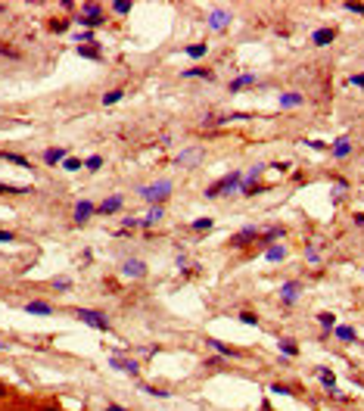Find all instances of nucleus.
Listing matches in <instances>:
<instances>
[{"label": "nucleus", "instance_id": "nucleus-7", "mask_svg": "<svg viewBox=\"0 0 364 411\" xmlns=\"http://www.w3.org/2000/svg\"><path fill=\"white\" fill-rule=\"evenodd\" d=\"M69 159V150L66 147H50L47 153H44V162L47 165H56V162H66Z\"/></svg>", "mask_w": 364, "mask_h": 411}, {"label": "nucleus", "instance_id": "nucleus-13", "mask_svg": "<svg viewBox=\"0 0 364 411\" xmlns=\"http://www.w3.org/2000/svg\"><path fill=\"white\" fill-rule=\"evenodd\" d=\"M25 312H28V315H50L53 306H50V302H28Z\"/></svg>", "mask_w": 364, "mask_h": 411}, {"label": "nucleus", "instance_id": "nucleus-40", "mask_svg": "<svg viewBox=\"0 0 364 411\" xmlns=\"http://www.w3.org/2000/svg\"><path fill=\"white\" fill-rule=\"evenodd\" d=\"M75 41H84V47H87V41H94V34H90V31H84V34H78Z\"/></svg>", "mask_w": 364, "mask_h": 411}, {"label": "nucleus", "instance_id": "nucleus-46", "mask_svg": "<svg viewBox=\"0 0 364 411\" xmlns=\"http://www.w3.org/2000/svg\"><path fill=\"white\" fill-rule=\"evenodd\" d=\"M0 13H7V7H4V4H0Z\"/></svg>", "mask_w": 364, "mask_h": 411}, {"label": "nucleus", "instance_id": "nucleus-33", "mask_svg": "<svg viewBox=\"0 0 364 411\" xmlns=\"http://www.w3.org/2000/svg\"><path fill=\"white\" fill-rule=\"evenodd\" d=\"M66 28H69L66 19H53V22H50V31H66Z\"/></svg>", "mask_w": 364, "mask_h": 411}, {"label": "nucleus", "instance_id": "nucleus-3", "mask_svg": "<svg viewBox=\"0 0 364 411\" xmlns=\"http://www.w3.org/2000/svg\"><path fill=\"white\" fill-rule=\"evenodd\" d=\"M75 22H81V25H90V28H97V25H103L106 19H103V16H100V4H84L81 16H75Z\"/></svg>", "mask_w": 364, "mask_h": 411}, {"label": "nucleus", "instance_id": "nucleus-22", "mask_svg": "<svg viewBox=\"0 0 364 411\" xmlns=\"http://www.w3.org/2000/svg\"><path fill=\"white\" fill-rule=\"evenodd\" d=\"M78 53H81V56H90V60H97V56H100V47H90V44L84 47V44H81V47H78Z\"/></svg>", "mask_w": 364, "mask_h": 411}, {"label": "nucleus", "instance_id": "nucleus-24", "mask_svg": "<svg viewBox=\"0 0 364 411\" xmlns=\"http://www.w3.org/2000/svg\"><path fill=\"white\" fill-rule=\"evenodd\" d=\"M31 187H16V184H0V193H28Z\"/></svg>", "mask_w": 364, "mask_h": 411}, {"label": "nucleus", "instance_id": "nucleus-43", "mask_svg": "<svg viewBox=\"0 0 364 411\" xmlns=\"http://www.w3.org/2000/svg\"><path fill=\"white\" fill-rule=\"evenodd\" d=\"M106 411H128V408H122V405H106Z\"/></svg>", "mask_w": 364, "mask_h": 411}, {"label": "nucleus", "instance_id": "nucleus-31", "mask_svg": "<svg viewBox=\"0 0 364 411\" xmlns=\"http://www.w3.org/2000/svg\"><path fill=\"white\" fill-rule=\"evenodd\" d=\"M280 103L283 106H296V103H302V97L299 94H286V97H280Z\"/></svg>", "mask_w": 364, "mask_h": 411}, {"label": "nucleus", "instance_id": "nucleus-19", "mask_svg": "<svg viewBox=\"0 0 364 411\" xmlns=\"http://www.w3.org/2000/svg\"><path fill=\"white\" fill-rule=\"evenodd\" d=\"M224 25H227V13H221V10L212 13V28H224Z\"/></svg>", "mask_w": 364, "mask_h": 411}, {"label": "nucleus", "instance_id": "nucleus-10", "mask_svg": "<svg viewBox=\"0 0 364 411\" xmlns=\"http://www.w3.org/2000/svg\"><path fill=\"white\" fill-rule=\"evenodd\" d=\"M122 271L125 274H128V277H143V274H147V268H143V262H125V268H122Z\"/></svg>", "mask_w": 364, "mask_h": 411}, {"label": "nucleus", "instance_id": "nucleus-35", "mask_svg": "<svg viewBox=\"0 0 364 411\" xmlns=\"http://www.w3.org/2000/svg\"><path fill=\"white\" fill-rule=\"evenodd\" d=\"M118 100H122V91H112V94H106V97H103V103H106V106H109V103H118Z\"/></svg>", "mask_w": 364, "mask_h": 411}, {"label": "nucleus", "instance_id": "nucleus-28", "mask_svg": "<svg viewBox=\"0 0 364 411\" xmlns=\"http://www.w3.org/2000/svg\"><path fill=\"white\" fill-rule=\"evenodd\" d=\"M190 227H193V230H212V218H199V221H193Z\"/></svg>", "mask_w": 364, "mask_h": 411}, {"label": "nucleus", "instance_id": "nucleus-26", "mask_svg": "<svg viewBox=\"0 0 364 411\" xmlns=\"http://www.w3.org/2000/svg\"><path fill=\"white\" fill-rule=\"evenodd\" d=\"M336 336H339V339H345V343H352V339H355L352 327H336Z\"/></svg>", "mask_w": 364, "mask_h": 411}, {"label": "nucleus", "instance_id": "nucleus-2", "mask_svg": "<svg viewBox=\"0 0 364 411\" xmlns=\"http://www.w3.org/2000/svg\"><path fill=\"white\" fill-rule=\"evenodd\" d=\"M168 193H171V181H156V184H150V187L140 190V196H143V200H150V203L168 200Z\"/></svg>", "mask_w": 364, "mask_h": 411}, {"label": "nucleus", "instance_id": "nucleus-32", "mask_svg": "<svg viewBox=\"0 0 364 411\" xmlns=\"http://www.w3.org/2000/svg\"><path fill=\"white\" fill-rule=\"evenodd\" d=\"M53 287L63 293V290H69V287H72V280H69V277H56V280H53Z\"/></svg>", "mask_w": 364, "mask_h": 411}, {"label": "nucleus", "instance_id": "nucleus-30", "mask_svg": "<svg viewBox=\"0 0 364 411\" xmlns=\"http://www.w3.org/2000/svg\"><path fill=\"white\" fill-rule=\"evenodd\" d=\"M318 318H321V324H324V330H330V327H333V315H330V312H321Z\"/></svg>", "mask_w": 364, "mask_h": 411}, {"label": "nucleus", "instance_id": "nucleus-41", "mask_svg": "<svg viewBox=\"0 0 364 411\" xmlns=\"http://www.w3.org/2000/svg\"><path fill=\"white\" fill-rule=\"evenodd\" d=\"M112 10H115V13H128V10H131V4H115Z\"/></svg>", "mask_w": 364, "mask_h": 411}, {"label": "nucleus", "instance_id": "nucleus-18", "mask_svg": "<svg viewBox=\"0 0 364 411\" xmlns=\"http://www.w3.org/2000/svg\"><path fill=\"white\" fill-rule=\"evenodd\" d=\"M209 346H212V349H218V352H221V355H236V349H230V346H224V343H221V339H209Z\"/></svg>", "mask_w": 364, "mask_h": 411}, {"label": "nucleus", "instance_id": "nucleus-8", "mask_svg": "<svg viewBox=\"0 0 364 411\" xmlns=\"http://www.w3.org/2000/svg\"><path fill=\"white\" fill-rule=\"evenodd\" d=\"M333 38H336V31H333V28H318V31L312 34V41H315L318 47H327V44H330Z\"/></svg>", "mask_w": 364, "mask_h": 411}, {"label": "nucleus", "instance_id": "nucleus-37", "mask_svg": "<svg viewBox=\"0 0 364 411\" xmlns=\"http://www.w3.org/2000/svg\"><path fill=\"white\" fill-rule=\"evenodd\" d=\"M271 389H274V392H283V396H293V389H289V386H283V383H274Z\"/></svg>", "mask_w": 364, "mask_h": 411}, {"label": "nucleus", "instance_id": "nucleus-20", "mask_svg": "<svg viewBox=\"0 0 364 411\" xmlns=\"http://www.w3.org/2000/svg\"><path fill=\"white\" fill-rule=\"evenodd\" d=\"M159 218H162V206H153V209H150V215L143 218V224H156Z\"/></svg>", "mask_w": 364, "mask_h": 411}, {"label": "nucleus", "instance_id": "nucleus-45", "mask_svg": "<svg viewBox=\"0 0 364 411\" xmlns=\"http://www.w3.org/2000/svg\"><path fill=\"white\" fill-rule=\"evenodd\" d=\"M44 411H63V408H53V405H47V408H44Z\"/></svg>", "mask_w": 364, "mask_h": 411}, {"label": "nucleus", "instance_id": "nucleus-23", "mask_svg": "<svg viewBox=\"0 0 364 411\" xmlns=\"http://www.w3.org/2000/svg\"><path fill=\"white\" fill-rule=\"evenodd\" d=\"M81 165H84V162H81V159H75V156H69L66 162H63V168H66V171H78Z\"/></svg>", "mask_w": 364, "mask_h": 411}, {"label": "nucleus", "instance_id": "nucleus-1", "mask_svg": "<svg viewBox=\"0 0 364 411\" xmlns=\"http://www.w3.org/2000/svg\"><path fill=\"white\" fill-rule=\"evenodd\" d=\"M240 181H243V174L240 171H230V174H224L221 181H215L212 187H206V196H221V193H227V190H233V187H240Z\"/></svg>", "mask_w": 364, "mask_h": 411}, {"label": "nucleus", "instance_id": "nucleus-44", "mask_svg": "<svg viewBox=\"0 0 364 411\" xmlns=\"http://www.w3.org/2000/svg\"><path fill=\"white\" fill-rule=\"evenodd\" d=\"M4 396H7V386H4V383H0V399H4Z\"/></svg>", "mask_w": 364, "mask_h": 411}, {"label": "nucleus", "instance_id": "nucleus-6", "mask_svg": "<svg viewBox=\"0 0 364 411\" xmlns=\"http://www.w3.org/2000/svg\"><path fill=\"white\" fill-rule=\"evenodd\" d=\"M252 240H259V227H243L240 234L230 237V246H249Z\"/></svg>", "mask_w": 364, "mask_h": 411}, {"label": "nucleus", "instance_id": "nucleus-14", "mask_svg": "<svg viewBox=\"0 0 364 411\" xmlns=\"http://www.w3.org/2000/svg\"><path fill=\"white\" fill-rule=\"evenodd\" d=\"M122 203H125L122 196H112V200H106L97 212H100V215H109V212H118V209H122Z\"/></svg>", "mask_w": 364, "mask_h": 411}, {"label": "nucleus", "instance_id": "nucleus-38", "mask_svg": "<svg viewBox=\"0 0 364 411\" xmlns=\"http://www.w3.org/2000/svg\"><path fill=\"white\" fill-rule=\"evenodd\" d=\"M345 10H352V13L361 16V13H364V4H345Z\"/></svg>", "mask_w": 364, "mask_h": 411}, {"label": "nucleus", "instance_id": "nucleus-29", "mask_svg": "<svg viewBox=\"0 0 364 411\" xmlns=\"http://www.w3.org/2000/svg\"><path fill=\"white\" fill-rule=\"evenodd\" d=\"M280 352H286V355H296L299 349H296V343H289V339H280Z\"/></svg>", "mask_w": 364, "mask_h": 411}, {"label": "nucleus", "instance_id": "nucleus-42", "mask_svg": "<svg viewBox=\"0 0 364 411\" xmlns=\"http://www.w3.org/2000/svg\"><path fill=\"white\" fill-rule=\"evenodd\" d=\"M352 84H358V87H364V75H355V78H349Z\"/></svg>", "mask_w": 364, "mask_h": 411}, {"label": "nucleus", "instance_id": "nucleus-11", "mask_svg": "<svg viewBox=\"0 0 364 411\" xmlns=\"http://www.w3.org/2000/svg\"><path fill=\"white\" fill-rule=\"evenodd\" d=\"M0 159H7V162H13V165H19V168H31L25 156H19V153H10V150H0Z\"/></svg>", "mask_w": 364, "mask_h": 411}, {"label": "nucleus", "instance_id": "nucleus-34", "mask_svg": "<svg viewBox=\"0 0 364 411\" xmlns=\"http://www.w3.org/2000/svg\"><path fill=\"white\" fill-rule=\"evenodd\" d=\"M187 53H190V56H203V53H206V44H193V47H187Z\"/></svg>", "mask_w": 364, "mask_h": 411}, {"label": "nucleus", "instance_id": "nucleus-17", "mask_svg": "<svg viewBox=\"0 0 364 411\" xmlns=\"http://www.w3.org/2000/svg\"><path fill=\"white\" fill-rule=\"evenodd\" d=\"M246 84H256V75H243V78L230 81V91H240V87H246Z\"/></svg>", "mask_w": 364, "mask_h": 411}, {"label": "nucleus", "instance_id": "nucleus-12", "mask_svg": "<svg viewBox=\"0 0 364 411\" xmlns=\"http://www.w3.org/2000/svg\"><path fill=\"white\" fill-rule=\"evenodd\" d=\"M109 365L118 368V371H128V374H134V377H137V362H131V359H112Z\"/></svg>", "mask_w": 364, "mask_h": 411}, {"label": "nucleus", "instance_id": "nucleus-16", "mask_svg": "<svg viewBox=\"0 0 364 411\" xmlns=\"http://www.w3.org/2000/svg\"><path fill=\"white\" fill-rule=\"evenodd\" d=\"M318 374H321V383L327 386V392H333V389H336V377H333V374H330V371H324V368H321Z\"/></svg>", "mask_w": 364, "mask_h": 411}, {"label": "nucleus", "instance_id": "nucleus-36", "mask_svg": "<svg viewBox=\"0 0 364 411\" xmlns=\"http://www.w3.org/2000/svg\"><path fill=\"white\" fill-rule=\"evenodd\" d=\"M240 318H243V324H259V318H256V315H252V312H243Z\"/></svg>", "mask_w": 364, "mask_h": 411}, {"label": "nucleus", "instance_id": "nucleus-39", "mask_svg": "<svg viewBox=\"0 0 364 411\" xmlns=\"http://www.w3.org/2000/svg\"><path fill=\"white\" fill-rule=\"evenodd\" d=\"M13 240H16V237L10 234V230H0V243H13Z\"/></svg>", "mask_w": 364, "mask_h": 411}, {"label": "nucleus", "instance_id": "nucleus-5", "mask_svg": "<svg viewBox=\"0 0 364 411\" xmlns=\"http://www.w3.org/2000/svg\"><path fill=\"white\" fill-rule=\"evenodd\" d=\"M203 156H206V153L199 150V147H193V150H184V153L177 156V165H180V168H196L199 162H203Z\"/></svg>", "mask_w": 364, "mask_h": 411}, {"label": "nucleus", "instance_id": "nucleus-15", "mask_svg": "<svg viewBox=\"0 0 364 411\" xmlns=\"http://www.w3.org/2000/svg\"><path fill=\"white\" fill-rule=\"evenodd\" d=\"M184 78H206V81H212V78H215V72H209V69H187Z\"/></svg>", "mask_w": 364, "mask_h": 411}, {"label": "nucleus", "instance_id": "nucleus-27", "mask_svg": "<svg viewBox=\"0 0 364 411\" xmlns=\"http://www.w3.org/2000/svg\"><path fill=\"white\" fill-rule=\"evenodd\" d=\"M100 165H103V159H100V156H90L87 162H84V168H87V171H97Z\"/></svg>", "mask_w": 364, "mask_h": 411}, {"label": "nucleus", "instance_id": "nucleus-9", "mask_svg": "<svg viewBox=\"0 0 364 411\" xmlns=\"http://www.w3.org/2000/svg\"><path fill=\"white\" fill-rule=\"evenodd\" d=\"M90 215H94V203H87V200H84V203H78V206H75V221H78V224H81V221H87Z\"/></svg>", "mask_w": 364, "mask_h": 411}, {"label": "nucleus", "instance_id": "nucleus-4", "mask_svg": "<svg viewBox=\"0 0 364 411\" xmlns=\"http://www.w3.org/2000/svg\"><path fill=\"white\" fill-rule=\"evenodd\" d=\"M75 315H78V321H84V324H90V327H97V330H109V321L103 318V312H94V309H78Z\"/></svg>", "mask_w": 364, "mask_h": 411}, {"label": "nucleus", "instance_id": "nucleus-25", "mask_svg": "<svg viewBox=\"0 0 364 411\" xmlns=\"http://www.w3.org/2000/svg\"><path fill=\"white\" fill-rule=\"evenodd\" d=\"M349 150H352V147H349V140H339V144L333 147V156H349Z\"/></svg>", "mask_w": 364, "mask_h": 411}, {"label": "nucleus", "instance_id": "nucleus-21", "mask_svg": "<svg viewBox=\"0 0 364 411\" xmlns=\"http://www.w3.org/2000/svg\"><path fill=\"white\" fill-rule=\"evenodd\" d=\"M283 256H286V249H283V246H271V249H268V259H271V262H280Z\"/></svg>", "mask_w": 364, "mask_h": 411}, {"label": "nucleus", "instance_id": "nucleus-47", "mask_svg": "<svg viewBox=\"0 0 364 411\" xmlns=\"http://www.w3.org/2000/svg\"><path fill=\"white\" fill-rule=\"evenodd\" d=\"M19 411H25V408H19Z\"/></svg>", "mask_w": 364, "mask_h": 411}]
</instances>
